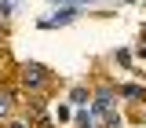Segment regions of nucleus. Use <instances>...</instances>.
I'll return each instance as SVG.
<instances>
[{
	"label": "nucleus",
	"instance_id": "39448f33",
	"mask_svg": "<svg viewBox=\"0 0 146 128\" xmlns=\"http://www.w3.org/2000/svg\"><path fill=\"white\" fill-rule=\"evenodd\" d=\"M73 103H88V88H73Z\"/></svg>",
	"mask_w": 146,
	"mask_h": 128
},
{
	"label": "nucleus",
	"instance_id": "0eeeda50",
	"mask_svg": "<svg viewBox=\"0 0 146 128\" xmlns=\"http://www.w3.org/2000/svg\"><path fill=\"white\" fill-rule=\"evenodd\" d=\"M51 4H88V0H51Z\"/></svg>",
	"mask_w": 146,
	"mask_h": 128
},
{
	"label": "nucleus",
	"instance_id": "f03ea898",
	"mask_svg": "<svg viewBox=\"0 0 146 128\" xmlns=\"http://www.w3.org/2000/svg\"><path fill=\"white\" fill-rule=\"evenodd\" d=\"M48 81H51V73L44 70V66H36V62L22 66V88H29V91H44V88H48Z\"/></svg>",
	"mask_w": 146,
	"mask_h": 128
},
{
	"label": "nucleus",
	"instance_id": "9d476101",
	"mask_svg": "<svg viewBox=\"0 0 146 128\" xmlns=\"http://www.w3.org/2000/svg\"><path fill=\"white\" fill-rule=\"evenodd\" d=\"M143 59H146V48H143Z\"/></svg>",
	"mask_w": 146,
	"mask_h": 128
},
{
	"label": "nucleus",
	"instance_id": "f257e3e1",
	"mask_svg": "<svg viewBox=\"0 0 146 128\" xmlns=\"http://www.w3.org/2000/svg\"><path fill=\"white\" fill-rule=\"evenodd\" d=\"M95 117H102L106 128H117V117H113V88L110 84H99V91H95Z\"/></svg>",
	"mask_w": 146,
	"mask_h": 128
},
{
	"label": "nucleus",
	"instance_id": "6e6552de",
	"mask_svg": "<svg viewBox=\"0 0 146 128\" xmlns=\"http://www.w3.org/2000/svg\"><path fill=\"white\" fill-rule=\"evenodd\" d=\"M80 128H91V121H88V113H80Z\"/></svg>",
	"mask_w": 146,
	"mask_h": 128
},
{
	"label": "nucleus",
	"instance_id": "423d86ee",
	"mask_svg": "<svg viewBox=\"0 0 146 128\" xmlns=\"http://www.w3.org/2000/svg\"><path fill=\"white\" fill-rule=\"evenodd\" d=\"M7 106H11V99H7V95H0V121L7 117Z\"/></svg>",
	"mask_w": 146,
	"mask_h": 128
},
{
	"label": "nucleus",
	"instance_id": "7ed1b4c3",
	"mask_svg": "<svg viewBox=\"0 0 146 128\" xmlns=\"http://www.w3.org/2000/svg\"><path fill=\"white\" fill-rule=\"evenodd\" d=\"M73 18H77V11H73V7H66V11H58V15L44 18L40 26H44V29H55V26H66V22H73Z\"/></svg>",
	"mask_w": 146,
	"mask_h": 128
},
{
	"label": "nucleus",
	"instance_id": "1a4fd4ad",
	"mask_svg": "<svg viewBox=\"0 0 146 128\" xmlns=\"http://www.w3.org/2000/svg\"><path fill=\"white\" fill-rule=\"evenodd\" d=\"M143 121H146V110H143Z\"/></svg>",
	"mask_w": 146,
	"mask_h": 128
},
{
	"label": "nucleus",
	"instance_id": "20e7f679",
	"mask_svg": "<svg viewBox=\"0 0 146 128\" xmlns=\"http://www.w3.org/2000/svg\"><path fill=\"white\" fill-rule=\"evenodd\" d=\"M121 95H124V99H131V103H135V99H146V84H121Z\"/></svg>",
	"mask_w": 146,
	"mask_h": 128
}]
</instances>
